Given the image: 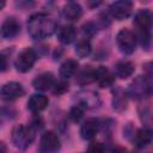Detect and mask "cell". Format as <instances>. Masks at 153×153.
I'll return each mask as SVG.
<instances>
[{"label":"cell","instance_id":"obj_11","mask_svg":"<svg viewBox=\"0 0 153 153\" xmlns=\"http://www.w3.org/2000/svg\"><path fill=\"white\" fill-rule=\"evenodd\" d=\"M94 81L99 85V87H110L115 82V75L106 67L99 66L94 69Z\"/></svg>","mask_w":153,"mask_h":153},{"label":"cell","instance_id":"obj_14","mask_svg":"<svg viewBox=\"0 0 153 153\" xmlns=\"http://www.w3.org/2000/svg\"><path fill=\"white\" fill-rule=\"evenodd\" d=\"M54 84H55V78L51 72L41 73L32 80L33 88L38 91H48L54 86Z\"/></svg>","mask_w":153,"mask_h":153},{"label":"cell","instance_id":"obj_5","mask_svg":"<svg viewBox=\"0 0 153 153\" xmlns=\"http://www.w3.org/2000/svg\"><path fill=\"white\" fill-rule=\"evenodd\" d=\"M116 43H117L118 49L123 54L129 55L134 53L136 48V36L131 30L127 27L121 29L116 35Z\"/></svg>","mask_w":153,"mask_h":153},{"label":"cell","instance_id":"obj_18","mask_svg":"<svg viewBox=\"0 0 153 153\" xmlns=\"http://www.w3.org/2000/svg\"><path fill=\"white\" fill-rule=\"evenodd\" d=\"M127 93L121 87H115L112 90V109L121 112L127 109Z\"/></svg>","mask_w":153,"mask_h":153},{"label":"cell","instance_id":"obj_26","mask_svg":"<svg viewBox=\"0 0 153 153\" xmlns=\"http://www.w3.org/2000/svg\"><path fill=\"white\" fill-rule=\"evenodd\" d=\"M105 148L104 145L99 141H92L88 147H87V152L86 153H104Z\"/></svg>","mask_w":153,"mask_h":153},{"label":"cell","instance_id":"obj_2","mask_svg":"<svg viewBox=\"0 0 153 153\" xmlns=\"http://www.w3.org/2000/svg\"><path fill=\"white\" fill-rule=\"evenodd\" d=\"M140 37V43L143 48L148 49L151 43V27H152V14L148 10H140L133 20Z\"/></svg>","mask_w":153,"mask_h":153},{"label":"cell","instance_id":"obj_23","mask_svg":"<svg viewBox=\"0 0 153 153\" xmlns=\"http://www.w3.org/2000/svg\"><path fill=\"white\" fill-rule=\"evenodd\" d=\"M91 43L87 38H82L80 41H78V43L75 44V53L79 57L84 59L86 56H88L91 54Z\"/></svg>","mask_w":153,"mask_h":153},{"label":"cell","instance_id":"obj_29","mask_svg":"<svg viewBox=\"0 0 153 153\" xmlns=\"http://www.w3.org/2000/svg\"><path fill=\"white\" fill-rule=\"evenodd\" d=\"M111 153H127V149L123 148V147L117 146V147H115V148L111 151Z\"/></svg>","mask_w":153,"mask_h":153},{"label":"cell","instance_id":"obj_1","mask_svg":"<svg viewBox=\"0 0 153 153\" xmlns=\"http://www.w3.org/2000/svg\"><path fill=\"white\" fill-rule=\"evenodd\" d=\"M57 29L56 22L47 13H33L27 19V33L33 39L50 37Z\"/></svg>","mask_w":153,"mask_h":153},{"label":"cell","instance_id":"obj_12","mask_svg":"<svg viewBox=\"0 0 153 153\" xmlns=\"http://www.w3.org/2000/svg\"><path fill=\"white\" fill-rule=\"evenodd\" d=\"M75 96L78 99V104L82 105L85 109H94L100 104L98 93L93 91H81Z\"/></svg>","mask_w":153,"mask_h":153},{"label":"cell","instance_id":"obj_15","mask_svg":"<svg viewBox=\"0 0 153 153\" xmlns=\"http://www.w3.org/2000/svg\"><path fill=\"white\" fill-rule=\"evenodd\" d=\"M48 104H49V99L47 96L35 93L27 100V109L32 114H38V112L43 111L48 106Z\"/></svg>","mask_w":153,"mask_h":153},{"label":"cell","instance_id":"obj_9","mask_svg":"<svg viewBox=\"0 0 153 153\" xmlns=\"http://www.w3.org/2000/svg\"><path fill=\"white\" fill-rule=\"evenodd\" d=\"M133 11V2L128 0H118L109 6V12L110 14L117 19V20H123L127 19Z\"/></svg>","mask_w":153,"mask_h":153},{"label":"cell","instance_id":"obj_17","mask_svg":"<svg viewBox=\"0 0 153 153\" xmlns=\"http://www.w3.org/2000/svg\"><path fill=\"white\" fill-rule=\"evenodd\" d=\"M131 140H133V143L135 145V147L145 148L152 141V131L149 129H147V128L137 129V130H135Z\"/></svg>","mask_w":153,"mask_h":153},{"label":"cell","instance_id":"obj_30","mask_svg":"<svg viewBox=\"0 0 153 153\" xmlns=\"http://www.w3.org/2000/svg\"><path fill=\"white\" fill-rule=\"evenodd\" d=\"M0 153H7V147L4 141H0Z\"/></svg>","mask_w":153,"mask_h":153},{"label":"cell","instance_id":"obj_8","mask_svg":"<svg viewBox=\"0 0 153 153\" xmlns=\"http://www.w3.org/2000/svg\"><path fill=\"white\" fill-rule=\"evenodd\" d=\"M25 94V90L20 82L17 81H10L6 82L1 88H0V98L7 102L16 100Z\"/></svg>","mask_w":153,"mask_h":153},{"label":"cell","instance_id":"obj_7","mask_svg":"<svg viewBox=\"0 0 153 153\" xmlns=\"http://www.w3.org/2000/svg\"><path fill=\"white\" fill-rule=\"evenodd\" d=\"M60 147H61V141L55 131L48 130L44 134H42L38 146L39 153H56L60 149Z\"/></svg>","mask_w":153,"mask_h":153},{"label":"cell","instance_id":"obj_24","mask_svg":"<svg viewBox=\"0 0 153 153\" xmlns=\"http://www.w3.org/2000/svg\"><path fill=\"white\" fill-rule=\"evenodd\" d=\"M85 110H86V109H85L82 105H80V104H78V103H76L74 106H72V108H71L68 116L71 117V120H72V121H74V122H79V121L82 118Z\"/></svg>","mask_w":153,"mask_h":153},{"label":"cell","instance_id":"obj_10","mask_svg":"<svg viewBox=\"0 0 153 153\" xmlns=\"http://www.w3.org/2000/svg\"><path fill=\"white\" fill-rule=\"evenodd\" d=\"M20 32V23L14 17H7L0 26V36L4 39L14 38Z\"/></svg>","mask_w":153,"mask_h":153},{"label":"cell","instance_id":"obj_19","mask_svg":"<svg viewBox=\"0 0 153 153\" xmlns=\"http://www.w3.org/2000/svg\"><path fill=\"white\" fill-rule=\"evenodd\" d=\"M57 38L62 44H71L76 38V29L73 25H62L57 30Z\"/></svg>","mask_w":153,"mask_h":153},{"label":"cell","instance_id":"obj_16","mask_svg":"<svg viewBox=\"0 0 153 153\" xmlns=\"http://www.w3.org/2000/svg\"><path fill=\"white\" fill-rule=\"evenodd\" d=\"M135 71V66L131 61L122 60L118 61L114 67V75L118 76L120 79H127L129 78Z\"/></svg>","mask_w":153,"mask_h":153},{"label":"cell","instance_id":"obj_21","mask_svg":"<svg viewBox=\"0 0 153 153\" xmlns=\"http://www.w3.org/2000/svg\"><path fill=\"white\" fill-rule=\"evenodd\" d=\"M92 81H94V68H92L91 66H84V68L76 73L75 82L84 86Z\"/></svg>","mask_w":153,"mask_h":153},{"label":"cell","instance_id":"obj_31","mask_svg":"<svg viewBox=\"0 0 153 153\" xmlns=\"http://www.w3.org/2000/svg\"><path fill=\"white\" fill-rule=\"evenodd\" d=\"M5 5H6V2H5V1H0V10H2Z\"/></svg>","mask_w":153,"mask_h":153},{"label":"cell","instance_id":"obj_22","mask_svg":"<svg viewBox=\"0 0 153 153\" xmlns=\"http://www.w3.org/2000/svg\"><path fill=\"white\" fill-rule=\"evenodd\" d=\"M78 68H79L78 61H76V60H73V59H68V60H66V61L60 66V75H61L63 79L72 78V76L78 72Z\"/></svg>","mask_w":153,"mask_h":153},{"label":"cell","instance_id":"obj_13","mask_svg":"<svg viewBox=\"0 0 153 153\" xmlns=\"http://www.w3.org/2000/svg\"><path fill=\"white\" fill-rule=\"evenodd\" d=\"M100 128V123L97 118H87L80 127V135L84 140H92L96 137Z\"/></svg>","mask_w":153,"mask_h":153},{"label":"cell","instance_id":"obj_6","mask_svg":"<svg viewBox=\"0 0 153 153\" xmlns=\"http://www.w3.org/2000/svg\"><path fill=\"white\" fill-rule=\"evenodd\" d=\"M37 54L32 48H25L19 53V55L14 60V67L19 73H26L32 69L36 63Z\"/></svg>","mask_w":153,"mask_h":153},{"label":"cell","instance_id":"obj_20","mask_svg":"<svg viewBox=\"0 0 153 153\" xmlns=\"http://www.w3.org/2000/svg\"><path fill=\"white\" fill-rule=\"evenodd\" d=\"M62 13L68 20H78L82 14V8L79 2L69 1L63 6Z\"/></svg>","mask_w":153,"mask_h":153},{"label":"cell","instance_id":"obj_25","mask_svg":"<svg viewBox=\"0 0 153 153\" xmlns=\"http://www.w3.org/2000/svg\"><path fill=\"white\" fill-rule=\"evenodd\" d=\"M67 91H68V82L65 81V80H60V81L55 82L54 86H53V93L54 94L60 96V94H63Z\"/></svg>","mask_w":153,"mask_h":153},{"label":"cell","instance_id":"obj_28","mask_svg":"<svg viewBox=\"0 0 153 153\" xmlns=\"http://www.w3.org/2000/svg\"><path fill=\"white\" fill-rule=\"evenodd\" d=\"M8 67V60L7 56L2 53H0V72H5Z\"/></svg>","mask_w":153,"mask_h":153},{"label":"cell","instance_id":"obj_3","mask_svg":"<svg viewBox=\"0 0 153 153\" xmlns=\"http://www.w3.org/2000/svg\"><path fill=\"white\" fill-rule=\"evenodd\" d=\"M35 135H36V128L32 124L30 126L18 124L13 127L11 133V139L13 145L18 149L25 151L35 140Z\"/></svg>","mask_w":153,"mask_h":153},{"label":"cell","instance_id":"obj_27","mask_svg":"<svg viewBox=\"0 0 153 153\" xmlns=\"http://www.w3.org/2000/svg\"><path fill=\"white\" fill-rule=\"evenodd\" d=\"M82 32H84V35L86 36V37H88V36H92V35H94L96 33V26H94V24L93 23H91V22H87V23H85L84 25H82Z\"/></svg>","mask_w":153,"mask_h":153},{"label":"cell","instance_id":"obj_4","mask_svg":"<svg viewBox=\"0 0 153 153\" xmlns=\"http://www.w3.org/2000/svg\"><path fill=\"white\" fill-rule=\"evenodd\" d=\"M127 94L133 99H143L151 94V78L146 75L136 76L129 85Z\"/></svg>","mask_w":153,"mask_h":153}]
</instances>
